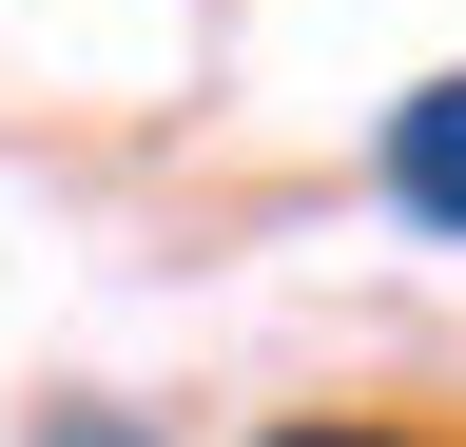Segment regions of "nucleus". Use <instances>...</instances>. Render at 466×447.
<instances>
[{"label":"nucleus","instance_id":"obj_1","mask_svg":"<svg viewBox=\"0 0 466 447\" xmlns=\"http://www.w3.org/2000/svg\"><path fill=\"white\" fill-rule=\"evenodd\" d=\"M389 214L408 234H466V78H408L389 97Z\"/></svg>","mask_w":466,"mask_h":447},{"label":"nucleus","instance_id":"obj_2","mask_svg":"<svg viewBox=\"0 0 466 447\" xmlns=\"http://www.w3.org/2000/svg\"><path fill=\"white\" fill-rule=\"evenodd\" d=\"M272 447H428V428H370V409H330V428H272Z\"/></svg>","mask_w":466,"mask_h":447}]
</instances>
